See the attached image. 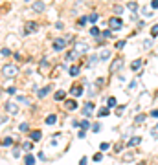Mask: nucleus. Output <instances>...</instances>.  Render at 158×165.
<instances>
[{"instance_id": "obj_1", "label": "nucleus", "mask_w": 158, "mask_h": 165, "mask_svg": "<svg viewBox=\"0 0 158 165\" xmlns=\"http://www.w3.org/2000/svg\"><path fill=\"white\" fill-rule=\"evenodd\" d=\"M2 75L7 79H13L18 75V66L17 64H4L2 66Z\"/></svg>"}, {"instance_id": "obj_2", "label": "nucleus", "mask_w": 158, "mask_h": 165, "mask_svg": "<svg viewBox=\"0 0 158 165\" xmlns=\"http://www.w3.org/2000/svg\"><path fill=\"white\" fill-rule=\"evenodd\" d=\"M35 31H39V24L35 20H28L26 24H24V35H31Z\"/></svg>"}, {"instance_id": "obj_3", "label": "nucleus", "mask_w": 158, "mask_h": 165, "mask_svg": "<svg viewBox=\"0 0 158 165\" xmlns=\"http://www.w3.org/2000/svg\"><path fill=\"white\" fill-rule=\"evenodd\" d=\"M123 28V22H121V18H118V17H112L110 20H108V29L110 31H118V29H121Z\"/></svg>"}, {"instance_id": "obj_4", "label": "nucleus", "mask_w": 158, "mask_h": 165, "mask_svg": "<svg viewBox=\"0 0 158 165\" xmlns=\"http://www.w3.org/2000/svg\"><path fill=\"white\" fill-rule=\"evenodd\" d=\"M66 48V41L65 39H55L53 41V52H61V50Z\"/></svg>"}, {"instance_id": "obj_5", "label": "nucleus", "mask_w": 158, "mask_h": 165, "mask_svg": "<svg viewBox=\"0 0 158 165\" xmlns=\"http://www.w3.org/2000/svg\"><path fill=\"white\" fill-rule=\"evenodd\" d=\"M70 94L74 97H79V96H83V84H74V86L70 88Z\"/></svg>"}, {"instance_id": "obj_6", "label": "nucleus", "mask_w": 158, "mask_h": 165, "mask_svg": "<svg viewBox=\"0 0 158 165\" xmlns=\"http://www.w3.org/2000/svg\"><path fill=\"white\" fill-rule=\"evenodd\" d=\"M121 66H123V59H121V57H118V59H114V62L110 64V72L114 73V72H118V70H120Z\"/></svg>"}, {"instance_id": "obj_7", "label": "nucleus", "mask_w": 158, "mask_h": 165, "mask_svg": "<svg viewBox=\"0 0 158 165\" xmlns=\"http://www.w3.org/2000/svg\"><path fill=\"white\" fill-rule=\"evenodd\" d=\"M6 110H7V112L9 114H11V116H15V114H18V107H17V105H15V103H6Z\"/></svg>"}, {"instance_id": "obj_8", "label": "nucleus", "mask_w": 158, "mask_h": 165, "mask_svg": "<svg viewBox=\"0 0 158 165\" xmlns=\"http://www.w3.org/2000/svg\"><path fill=\"white\" fill-rule=\"evenodd\" d=\"M76 52H77V53L88 52V44H86V42H76Z\"/></svg>"}, {"instance_id": "obj_9", "label": "nucleus", "mask_w": 158, "mask_h": 165, "mask_svg": "<svg viewBox=\"0 0 158 165\" xmlns=\"http://www.w3.org/2000/svg\"><path fill=\"white\" fill-rule=\"evenodd\" d=\"M65 107H66V110H70V112H74V110L77 108V103H76V99H66V101H65Z\"/></svg>"}, {"instance_id": "obj_10", "label": "nucleus", "mask_w": 158, "mask_h": 165, "mask_svg": "<svg viewBox=\"0 0 158 165\" xmlns=\"http://www.w3.org/2000/svg\"><path fill=\"white\" fill-rule=\"evenodd\" d=\"M142 143V138L140 136H132L129 141H127V147H136V145H140Z\"/></svg>"}, {"instance_id": "obj_11", "label": "nucleus", "mask_w": 158, "mask_h": 165, "mask_svg": "<svg viewBox=\"0 0 158 165\" xmlns=\"http://www.w3.org/2000/svg\"><path fill=\"white\" fill-rule=\"evenodd\" d=\"M29 138H31V141H41L42 132L41 130H31V132H29Z\"/></svg>"}, {"instance_id": "obj_12", "label": "nucleus", "mask_w": 158, "mask_h": 165, "mask_svg": "<svg viewBox=\"0 0 158 165\" xmlns=\"http://www.w3.org/2000/svg\"><path fill=\"white\" fill-rule=\"evenodd\" d=\"M142 64H144V61H142V59H136V61H132V64H131V70H134V72H138V70L142 68Z\"/></svg>"}, {"instance_id": "obj_13", "label": "nucleus", "mask_w": 158, "mask_h": 165, "mask_svg": "<svg viewBox=\"0 0 158 165\" xmlns=\"http://www.w3.org/2000/svg\"><path fill=\"white\" fill-rule=\"evenodd\" d=\"M92 108H94L92 103H86L85 107H83V112H85V116H90V114H92Z\"/></svg>"}, {"instance_id": "obj_14", "label": "nucleus", "mask_w": 158, "mask_h": 165, "mask_svg": "<svg viewBox=\"0 0 158 165\" xmlns=\"http://www.w3.org/2000/svg\"><path fill=\"white\" fill-rule=\"evenodd\" d=\"M57 123V116L55 114H50V116L46 117V125H55Z\"/></svg>"}, {"instance_id": "obj_15", "label": "nucleus", "mask_w": 158, "mask_h": 165, "mask_svg": "<svg viewBox=\"0 0 158 165\" xmlns=\"http://www.w3.org/2000/svg\"><path fill=\"white\" fill-rule=\"evenodd\" d=\"M48 92H52V86H44V88H41V90H39V94H37V96H39V97H44Z\"/></svg>"}, {"instance_id": "obj_16", "label": "nucleus", "mask_w": 158, "mask_h": 165, "mask_svg": "<svg viewBox=\"0 0 158 165\" xmlns=\"http://www.w3.org/2000/svg\"><path fill=\"white\" fill-rule=\"evenodd\" d=\"M65 97H66V92H65V90H57V92H55V99H57V101H63Z\"/></svg>"}, {"instance_id": "obj_17", "label": "nucleus", "mask_w": 158, "mask_h": 165, "mask_svg": "<svg viewBox=\"0 0 158 165\" xmlns=\"http://www.w3.org/2000/svg\"><path fill=\"white\" fill-rule=\"evenodd\" d=\"M24 163H26V165H35V158H33L31 154H26V158H24Z\"/></svg>"}, {"instance_id": "obj_18", "label": "nucleus", "mask_w": 158, "mask_h": 165, "mask_svg": "<svg viewBox=\"0 0 158 165\" xmlns=\"http://www.w3.org/2000/svg\"><path fill=\"white\" fill-rule=\"evenodd\" d=\"M33 11H44V4L41 2V0L33 4Z\"/></svg>"}, {"instance_id": "obj_19", "label": "nucleus", "mask_w": 158, "mask_h": 165, "mask_svg": "<svg viewBox=\"0 0 158 165\" xmlns=\"http://www.w3.org/2000/svg\"><path fill=\"white\" fill-rule=\"evenodd\" d=\"M77 127H81V128H83V130H86V128H88V127H90V123H88V121H86V119H83V121H77Z\"/></svg>"}, {"instance_id": "obj_20", "label": "nucleus", "mask_w": 158, "mask_h": 165, "mask_svg": "<svg viewBox=\"0 0 158 165\" xmlns=\"http://www.w3.org/2000/svg\"><path fill=\"white\" fill-rule=\"evenodd\" d=\"M107 105H108V108H114L116 105H118V101H116V97H108V99H107Z\"/></svg>"}, {"instance_id": "obj_21", "label": "nucleus", "mask_w": 158, "mask_h": 165, "mask_svg": "<svg viewBox=\"0 0 158 165\" xmlns=\"http://www.w3.org/2000/svg\"><path fill=\"white\" fill-rule=\"evenodd\" d=\"M108 114H110V108H101L99 112H97V116H99V117H105V116H108Z\"/></svg>"}, {"instance_id": "obj_22", "label": "nucleus", "mask_w": 158, "mask_h": 165, "mask_svg": "<svg viewBox=\"0 0 158 165\" xmlns=\"http://www.w3.org/2000/svg\"><path fill=\"white\" fill-rule=\"evenodd\" d=\"M90 35H92V37H99V35H101V31H99V28H96V26H94L92 29H90Z\"/></svg>"}, {"instance_id": "obj_23", "label": "nucleus", "mask_w": 158, "mask_h": 165, "mask_svg": "<svg viewBox=\"0 0 158 165\" xmlns=\"http://www.w3.org/2000/svg\"><path fill=\"white\" fill-rule=\"evenodd\" d=\"M88 18V22H92V24H96L97 22V18H99V17H97V13H92L90 15V17H86Z\"/></svg>"}, {"instance_id": "obj_24", "label": "nucleus", "mask_w": 158, "mask_h": 165, "mask_svg": "<svg viewBox=\"0 0 158 165\" xmlns=\"http://www.w3.org/2000/svg\"><path fill=\"white\" fill-rule=\"evenodd\" d=\"M68 72H70V75H72V77H76L77 73H79V66H72L70 70H68Z\"/></svg>"}, {"instance_id": "obj_25", "label": "nucleus", "mask_w": 158, "mask_h": 165, "mask_svg": "<svg viewBox=\"0 0 158 165\" xmlns=\"http://www.w3.org/2000/svg\"><path fill=\"white\" fill-rule=\"evenodd\" d=\"M144 121H145V116L142 114V116H136V119H134V125H142Z\"/></svg>"}, {"instance_id": "obj_26", "label": "nucleus", "mask_w": 158, "mask_h": 165, "mask_svg": "<svg viewBox=\"0 0 158 165\" xmlns=\"http://www.w3.org/2000/svg\"><path fill=\"white\" fill-rule=\"evenodd\" d=\"M2 145H4V147H7V145H13V138H4V139H2Z\"/></svg>"}, {"instance_id": "obj_27", "label": "nucleus", "mask_w": 158, "mask_h": 165, "mask_svg": "<svg viewBox=\"0 0 158 165\" xmlns=\"http://www.w3.org/2000/svg\"><path fill=\"white\" fill-rule=\"evenodd\" d=\"M127 7H129L131 11H136V9H138V4H136V2H129V4H127Z\"/></svg>"}, {"instance_id": "obj_28", "label": "nucleus", "mask_w": 158, "mask_h": 165, "mask_svg": "<svg viewBox=\"0 0 158 165\" xmlns=\"http://www.w3.org/2000/svg\"><path fill=\"white\" fill-rule=\"evenodd\" d=\"M151 35H153V37L156 39V35H158V24H155V26L151 28Z\"/></svg>"}, {"instance_id": "obj_29", "label": "nucleus", "mask_w": 158, "mask_h": 165, "mask_svg": "<svg viewBox=\"0 0 158 165\" xmlns=\"http://www.w3.org/2000/svg\"><path fill=\"white\" fill-rule=\"evenodd\" d=\"M101 35H103L105 39H110V37H112V31H110V29H105V31H103Z\"/></svg>"}, {"instance_id": "obj_30", "label": "nucleus", "mask_w": 158, "mask_h": 165, "mask_svg": "<svg viewBox=\"0 0 158 165\" xmlns=\"http://www.w3.org/2000/svg\"><path fill=\"white\" fill-rule=\"evenodd\" d=\"M18 128H20L22 132H26V130H29V125L28 123H20V127H18Z\"/></svg>"}, {"instance_id": "obj_31", "label": "nucleus", "mask_w": 158, "mask_h": 165, "mask_svg": "<svg viewBox=\"0 0 158 165\" xmlns=\"http://www.w3.org/2000/svg\"><path fill=\"white\" fill-rule=\"evenodd\" d=\"M97 61H99V59H97V57H96V55H94V57L90 59V61H88V66H94V64H96Z\"/></svg>"}, {"instance_id": "obj_32", "label": "nucleus", "mask_w": 158, "mask_h": 165, "mask_svg": "<svg viewBox=\"0 0 158 165\" xmlns=\"http://www.w3.org/2000/svg\"><path fill=\"white\" fill-rule=\"evenodd\" d=\"M101 160H103V154H101V152L94 154V162H101Z\"/></svg>"}, {"instance_id": "obj_33", "label": "nucleus", "mask_w": 158, "mask_h": 165, "mask_svg": "<svg viewBox=\"0 0 158 165\" xmlns=\"http://www.w3.org/2000/svg\"><path fill=\"white\" fill-rule=\"evenodd\" d=\"M125 108H127V107H123V105H121V107H118V110H116V114H118V116H121V114L125 112Z\"/></svg>"}, {"instance_id": "obj_34", "label": "nucleus", "mask_w": 158, "mask_h": 165, "mask_svg": "<svg viewBox=\"0 0 158 165\" xmlns=\"http://www.w3.org/2000/svg\"><path fill=\"white\" fill-rule=\"evenodd\" d=\"M86 20H88L86 17H81V18H79V22H77V24H79V26H85V24H86Z\"/></svg>"}, {"instance_id": "obj_35", "label": "nucleus", "mask_w": 158, "mask_h": 165, "mask_svg": "<svg viewBox=\"0 0 158 165\" xmlns=\"http://www.w3.org/2000/svg\"><path fill=\"white\" fill-rule=\"evenodd\" d=\"M132 158H134V154H132V152H131V154H125V156H123V160H125V162H131Z\"/></svg>"}, {"instance_id": "obj_36", "label": "nucleus", "mask_w": 158, "mask_h": 165, "mask_svg": "<svg viewBox=\"0 0 158 165\" xmlns=\"http://www.w3.org/2000/svg\"><path fill=\"white\" fill-rule=\"evenodd\" d=\"M114 13H116V15H121V13H123V7H121V6H116V7H114Z\"/></svg>"}, {"instance_id": "obj_37", "label": "nucleus", "mask_w": 158, "mask_h": 165, "mask_svg": "<svg viewBox=\"0 0 158 165\" xmlns=\"http://www.w3.org/2000/svg\"><path fill=\"white\" fill-rule=\"evenodd\" d=\"M123 46H125V41H118V42H116V48H118V50H121Z\"/></svg>"}, {"instance_id": "obj_38", "label": "nucleus", "mask_w": 158, "mask_h": 165, "mask_svg": "<svg viewBox=\"0 0 158 165\" xmlns=\"http://www.w3.org/2000/svg\"><path fill=\"white\" fill-rule=\"evenodd\" d=\"M15 92H17V88H15V86H9V88H7V94H9V96H13Z\"/></svg>"}, {"instance_id": "obj_39", "label": "nucleus", "mask_w": 158, "mask_h": 165, "mask_svg": "<svg viewBox=\"0 0 158 165\" xmlns=\"http://www.w3.org/2000/svg\"><path fill=\"white\" fill-rule=\"evenodd\" d=\"M92 130L94 132H99L101 130V125H92Z\"/></svg>"}, {"instance_id": "obj_40", "label": "nucleus", "mask_w": 158, "mask_h": 165, "mask_svg": "<svg viewBox=\"0 0 158 165\" xmlns=\"http://www.w3.org/2000/svg\"><path fill=\"white\" fill-rule=\"evenodd\" d=\"M121 149H123V143H118V145H116V147H114V151H116V152H120V151H121Z\"/></svg>"}, {"instance_id": "obj_41", "label": "nucleus", "mask_w": 158, "mask_h": 165, "mask_svg": "<svg viewBox=\"0 0 158 165\" xmlns=\"http://www.w3.org/2000/svg\"><path fill=\"white\" fill-rule=\"evenodd\" d=\"M2 55H11V50H9V48H4V50H2Z\"/></svg>"}, {"instance_id": "obj_42", "label": "nucleus", "mask_w": 158, "mask_h": 165, "mask_svg": "<svg viewBox=\"0 0 158 165\" xmlns=\"http://www.w3.org/2000/svg\"><path fill=\"white\" fill-rule=\"evenodd\" d=\"M108 57H110V52H103L101 53V59H108Z\"/></svg>"}, {"instance_id": "obj_43", "label": "nucleus", "mask_w": 158, "mask_h": 165, "mask_svg": "<svg viewBox=\"0 0 158 165\" xmlns=\"http://www.w3.org/2000/svg\"><path fill=\"white\" fill-rule=\"evenodd\" d=\"M151 7H153V9H158V0H153V2H151Z\"/></svg>"}, {"instance_id": "obj_44", "label": "nucleus", "mask_w": 158, "mask_h": 165, "mask_svg": "<svg viewBox=\"0 0 158 165\" xmlns=\"http://www.w3.org/2000/svg\"><path fill=\"white\" fill-rule=\"evenodd\" d=\"M108 147H110V145H108V143H101V147H99V149H101V151H107Z\"/></svg>"}, {"instance_id": "obj_45", "label": "nucleus", "mask_w": 158, "mask_h": 165, "mask_svg": "<svg viewBox=\"0 0 158 165\" xmlns=\"http://www.w3.org/2000/svg\"><path fill=\"white\" fill-rule=\"evenodd\" d=\"M22 147H24V149H26V151H29V149H31V143H29V141H26V143H24V145H22Z\"/></svg>"}, {"instance_id": "obj_46", "label": "nucleus", "mask_w": 158, "mask_h": 165, "mask_svg": "<svg viewBox=\"0 0 158 165\" xmlns=\"http://www.w3.org/2000/svg\"><path fill=\"white\" fill-rule=\"evenodd\" d=\"M76 57V52H68V55H66V59H74Z\"/></svg>"}, {"instance_id": "obj_47", "label": "nucleus", "mask_w": 158, "mask_h": 165, "mask_svg": "<svg viewBox=\"0 0 158 165\" xmlns=\"http://www.w3.org/2000/svg\"><path fill=\"white\" fill-rule=\"evenodd\" d=\"M79 138H81V139H83V138H86V132L83 130V128H81V132H79Z\"/></svg>"}, {"instance_id": "obj_48", "label": "nucleus", "mask_w": 158, "mask_h": 165, "mask_svg": "<svg viewBox=\"0 0 158 165\" xmlns=\"http://www.w3.org/2000/svg\"><path fill=\"white\" fill-rule=\"evenodd\" d=\"M79 165H86V158H85V156H83L81 160H79Z\"/></svg>"}, {"instance_id": "obj_49", "label": "nucleus", "mask_w": 158, "mask_h": 165, "mask_svg": "<svg viewBox=\"0 0 158 165\" xmlns=\"http://www.w3.org/2000/svg\"><path fill=\"white\" fill-rule=\"evenodd\" d=\"M13 156H15V158H18V156H20V152H18V149H15V151H13Z\"/></svg>"}, {"instance_id": "obj_50", "label": "nucleus", "mask_w": 158, "mask_h": 165, "mask_svg": "<svg viewBox=\"0 0 158 165\" xmlns=\"http://www.w3.org/2000/svg\"><path fill=\"white\" fill-rule=\"evenodd\" d=\"M144 48H151V41H145L144 42Z\"/></svg>"}, {"instance_id": "obj_51", "label": "nucleus", "mask_w": 158, "mask_h": 165, "mask_svg": "<svg viewBox=\"0 0 158 165\" xmlns=\"http://www.w3.org/2000/svg\"><path fill=\"white\" fill-rule=\"evenodd\" d=\"M151 116H153V117H158V110H153V112H151Z\"/></svg>"}, {"instance_id": "obj_52", "label": "nucleus", "mask_w": 158, "mask_h": 165, "mask_svg": "<svg viewBox=\"0 0 158 165\" xmlns=\"http://www.w3.org/2000/svg\"><path fill=\"white\" fill-rule=\"evenodd\" d=\"M138 165H145V162H140V163H138Z\"/></svg>"}]
</instances>
